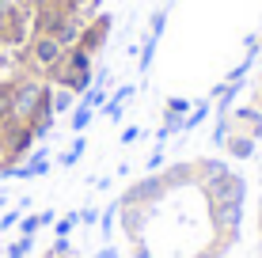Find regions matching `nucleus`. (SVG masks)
Here are the masks:
<instances>
[{
    "label": "nucleus",
    "instance_id": "34",
    "mask_svg": "<svg viewBox=\"0 0 262 258\" xmlns=\"http://www.w3.org/2000/svg\"><path fill=\"white\" fill-rule=\"evenodd\" d=\"M95 258H118V251H114V247H103V251H99Z\"/></svg>",
    "mask_w": 262,
    "mask_h": 258
},
{
    "label": "nucleus",
    "instance_id": "37",
    "mask_svg": "<svg viewBox=\"0 0 262 258\" xmlns=\"http://www.w3.org/2000/svg\"><path fill=\"white\" fill-rule=\"evenodd\" d=\"M258 50H262V34H258Z\"/></svg>",
    "mask_w": 262,
    "mask_h": 258
},
{
    "label": "nucleus",
    "instance_id": "38",
    "mask_svg": "<svg viewBox=\"0 0 262 258\" xmlns=\"http://www.w3.org/2000/svg\"><path fill=\"white\" fill-rule=\"evenodd\" d=\"M61 258H76V254H61Z\"/></svg>",
    "mask_w": 262,
    "mask_h": 258
},
{
    "label": "nucleus",
    "instance_id": "2",
    "mask_svg": "<svg viewBox=\"0 0 262 258\" xmlns=\"http://www.w3.org/2000/svg\"><path fill=\"white\" fill-rule=\"evenodd\" d=\"M50 95V84L42 76H31V73H19L15 76V99H12V118L15 122H31L38 114V106L46 103Z\"/></svg>",
    "mask_w": 262,
    "mask_h": 258
},
{
    "label": "nucleus",
    "instance_id": "18",
    "mask_svg": "<svg viewBox=\"0 0 262 258\" xmlns=\"http://www.w3.org/2000/svg\"><path fill=\"white\" fill-rule=\"evenodd\" d=\"M92 118H95V110H92V106L76 103V106H72V118H69V126H72V133H84L88 126H92Z\"/></svg>",
    "mask_w": 262,
    "mask_h": 258
},
{
    "label": "nucleus",
    "instance_id": "13",
    "mask_svg": "<svg viewBox=\"0 0 262 258\" xmlns=\"http://www.w3.org/2000/svg\"><path fill=\"white\" fill-rule=\"evenodd\" d=\"M80 103V95L76 91H69V87H53L50 84V106H53V114H72V106Z\"/></svg>",
    "mask_w": 262,
    "mask_h": 258
},
{
    "label": "nucleus",
    "instance_id": "19",
    "mask_svg": "<svg viewBox=\"0 0 262 258\" xmlns=\"http://www.w3.org/2000/svg\"><path fill=\"white\" fill-rule=\"evenodd\" d=\"M156 46H160V38H148V34H144V46H141V57H137L141 73H148V68H152V61H156Z\"/></svg>",
    "mask_w": 262,
    "mask_h": 258
},
{
    "label": "nucleus",
    "instance_id": "26",
    "mask_svg": "<svg viewBox=\"0 0 262 258\" xmlns=\"http://www.w3.org/2000/svg\"><path fill=\"white\" fill-rule=\"evenodd\" d=\"M19 217H23V209H19V205L8 209L4 217H0V232H12V228H19Z\"/></svg>",
    "mask_w": 262,
    "mask_h": 258
},
{
    "label": "nucleus",
    "instance_id": "1",
    "mask_svg": "<svg viewBox=\"0 0 262 258\" xmlns=\"http://www.w3.org/2000/svg\"><path fill=\"white\" fill-rule=\"evenodd\" d=\"M61 57H65V46H61L57 38H50V34H31V38H27V46H19V65H23V73L42 76V80H46L53 68L61 65Z\"/></svg>",
    "mask_w": 262,
    "mask_h": 258
},
{
    "label": "nucleus",
    "instance_id": "20",
    "mask_svg": "<svg viewBox=\"0 0 262 258\" xmlns=\"http://www.w3.org/2000/svg\"><path fill=\"white\" fill-rule=\"evenodd\" d=\"M80 103H84V106H92V110H99V106L106 103V87H103V84H92L84 95H80Z\"/></svg>",
    "mask_w": 262,
    "mask_h": 258
},
{
    "label": "nucleus",
    "instance_id": "31",
    "mask_svg": "<svg viewBox=\"0 0 262 258\" xmlns=\"http://www.w3.org/2000/svg\"><path fill=\"white\" fill-rule=\"evenodd\" d=\"M133 258H156V254H152V247L144 243V239H137V243H133Z\"/></svg>",
    "mask_w": 262,
    "mask_h": 258
},
{
    "label": "nucleus",
    "instance_id": "8",
    "mask_svg": "<svg viewBox=\"0 0 262 258\" xmlns=\"http://www.w3.org/2000/svg\"><path fill=\"white\" fill-rule=\"evenodd\" d=\"M228 118H232V129H243V133H251L255 140H262V110H258L255 103L228 110Z\"/></svg>",
    "mask_w": 262,
    "mask_h": 258
},
{
    "label": "nucleus",
    "instance_id": "6",
    "mask_svg": "<svg viewBox=\"0 0 262 258\" xmlns=\"http://www.w3.org/2000/svg\"><path fill=\"white\" fill-rule=\"evenodd\" d=\"M160 179H164L167 194H175V190H198V167H194V159H175V163H167L164 171H160Z\"/></svg>",
    "mask_w": 262,
    "mask_h": 258
},
{
    "label": "nucleus",
    "instance_id": "27",
    "mask_svg": "<svg viewBox=\"0 0 262 258\" xmlns=\"http://www.w3.org/2000/svg\"><path fill=\"white\" fill-rule=\"evenodd\" d=\"M167 167V156H164V148H156V152L148 156V175H160Z\"/></svg>",
    "mask_w": 262,
    "mask_h": 258
},
{
    "label": "nucleus",
    "instance_id": "4",
    "mask_svg": "<svg viewBox=\"0 0 262 258\" xmlns=\"http://www.w3.org/2000/svg\"><path fill=\"white\" fill-rule=\"evenodd\" d=\"M167 198V186H164V179H160V175H144V179H137L129 186V190L122 194V205H160V201Z\"/></svg>",
    "mask_w": 262,
    "mask_h": 258
},
{
    "label": "nucleus",
    "instance_id": "35",
    "mask_svg": "<svg viewBox=\"0 0 262 258\" xmlns=\"http://www.w3.org/2000/svg\"><path fill=\"white\" fill-rule=\"evenodd\" d=\"M258 239H262V209H258Z\"/></svg>",
    "mask_w": 262,
    "mask_h": 258
},
{
    "label": "nucleus",
    "instance_id": "39",
    "mask_svg": "<svg viewBox=\"0 0 262 258\" xmlns=\"http://www.w3.org/2000/svg\"><path fill=\"white\" fill-rule=\"evenodd\" d=\"M0 209H4V198H0Z\"/></svg>",
    "mask_w": 262,
    "mask_h": 258
},
{
    "label": "nucleus",
    "instance_id": "3",
    "mask_svg": "<svg viewBox=\"0 0 262 258\" xmlns=\"http://www.w3.org/2000/svg\"><path fill=\"white\" fill-rule=\"evenodd\" d=\"M198 190L205 194V205H228V201H239L243 205V198H247V179H243L239 171H228L209 186H198Z\"/></svg>",
    "mask_w": 262,
    "mask_h": 258
},
{
    "label": "nucleus",
    "instance_id": "14",
    "mask_svg": "<svg viewBox=\"0 0 262 258\" xmlns=\"http://www.w3.org/2000/svg\"><path fill=\"white\" fill-rule=\"evenodd\" d=\"M53 209H42V213H27V217H19V236H34L38 228H46V224H53Z\"/></svg>",
    "mask_w": 262,
    "mask_h": 258
},
{
    "label": "nucleus",
    "instance_id": "28",
    "mask_svg": "<svg viewBox=\"0 0 262 258\" xmlns=\"http://www.w3.org/2000/svg\"><path fill=\"white\" fill-rule=\"evenodd\" d=\"M133 91H137V87H133V84H122L118 91H114V99H111V103H122V106H125V103L133 99Z\"/></svg>",
    "mask_w": 262,
    "mask_h": 258
},
{
    "label": "nucleus",
    "instance_id": "25",
    "mask_svg": "<svg viewBox=\"0 0 262 258\" xmlns=\"http://www.w3.org/2000/svg\"><path fill=\"white\" fill-rule=\"evenodd\" d=\"M114 220H118V198H114L111 205L103 209V220H99V224H103V236H106V239L114 236Z\"/></svg>",
    "mask_w": 262,
    "mask_h": 258
},
{
    "label": "nucleus",
    "instance_id": "12",
    "mask_svg": "<svg viewBox=\"0 0 262 258\" xmlns=\"http://www.w3.org/2000/svg\"><path fill=\"white\" fill-rule=\"evenodd\" d=\"M194 167H198V186H209V182L221 179V175L232 171L228 159H216V156H209V159H194Z\"/></svg>",
    "mask_w": 262,
    "mask_h": 258
},
{
    "label": "nucleus",
    "instance_id": "23",
    "mask_svg": "<svg viewBox=\"0 0 262 258\" xmlns=\"http://www.w3.org/2000/svg\"><path fill=\"white\" fill-rule=\"evenodd\" d=\"M34 251V236H19L15 243H8V258H27Z\"/></svg>",
    "mask_w": 262,
    "mask_h": 258
},
{
    "label": "nucleus",
    "instance_id": "9",
    "mask_svg": "<svg viewBox=\"0 0 262 258\" xmlns=\"http://www.w3.org/2000/svg\"><path fill=\"white\" fill-rule=\"evenodd\" d=\"M224 152H228L232 159H255L258 140L251 137V133H243V129H232V133H228V140H224Z\"/></svg>",
    "mask_w": 262,
    "mask_h": 258
},
{
    "label": "nucleus",
    "instance_id": "5",
    "mask_svg": "<svg viewBox=\"0 0 262 258\" xmlns=\"http://www.w3.org/2000/svg\"><path fill=\"white\" fill-rule=\"evenodd\" d=\"M111 31H114V15H111V12H99V15H92V19L84 23V31H80V42H76V46L88 50V53L95 57V53L103 50L106 42H111Z\"/></svg>",
    "mask_w": 262,
    "mask_h": 258
},
{
    "label": "nucleus",
    "instance_id": "24",
    "mask_svg": "<svg viewBox=\"0 0 262 258\" xmlns=\"http://www.w3.org/2000/svg\"><path fill=\"white\" fill-rule=\"evenodd\" d=\"M76 224H80V209H76V213H65V217L53 220V236H69Z\"/></svg>",
    "mask_w": 262,
    "mask_h": 258
},
{
    "label": "nucleus",
    "instance_id": "32",
    "mask_svg": "<svg viewBox=\"0 0 262 258\" xmlns=\"http://www.w3.org/2000/svg\"><path fill=\"white\" fill-rule=\"evenodd\" d=\"M95 217H99V209H95V205L80 209V224H95Z\"/></svg>",
    "mask_w": 262,
    "mask_h": 258
},
{
    "label": "nucleus",
    "instance_id": "30",
    "mask_svg": "<svg viewBox=\"0 0 262 258\" xmlns=\"http://www.w3.org/2000/svg\"><path fill=\"white\" fill-rule=\"evenodd\" d=\"M133 140H141V126H125L122 129V145H133Z\"/></svg>",
    "mask_w": 262,
    "mask_h": 258
},
{
    "label": "nucleus",
    "instance_id": "36",
    "mask_svg": "<svg viewBox=\"0 0 262 258\" xmlns=\"http://www.w3.org/2000/svg\"><path fill=\"white\" fill-rule=\"evenodd\" d=\"M42 258H57V254H53V251H46V254H42Z\"/></svg>",
    "mask_w": 262,
    "mask_h": 258
},
{
    "label": "nucleus",
    "instance_id": "29",
    "mask_svg": "<svg viewBox=\"0 0 262 258\" xmlns=\"http://www.w3.org/2000/svg\"><path fill=\"white\" fill-rule=\"evenodd\" d=\"M190 258H224V251H221L216 243H209V247H202V251H194Z\"/></svg>",
    "mask_w": 262,
    "mask_h": 258
},
{
    "label": "nucleus",
    "instance_id": "16",
    "mask_svg": "<svg viewBox=\"0 0 262 258\" xmlns=\"http://www.w3.org/2000/svg\"><path fill=\"white\" fill-rule=\"evenodd\" d=\"M209 114H213V99H202V103H194V106H190V114L183 118V133H186V129H198L205 118H209Z\"/></svg>",
    "mask_w": 262,
    "mask_h": 258
},
{
    "label": "nucleus",
    "instance_id": "22",
    "mask_svg": "<svg viewBox=\"0 0 262 258\" xmlns=\"http://www.w3.org/2000/svg\"><path fill=\"white\" fill-rule=\"evenodd\" d=\"M228 133H232V118H228V114H216V126H213V145H216V148H224Z\"/></svg>",
    "mask_w": 262,
    "mask_h": 258
},
{
    "label": "nucleus",
    "instance_id": "21",
    "mask_svg": "<svg viewBox=\"0 0 262 258\" xmlns=\"http://www.w3.org/2000/svg\"><path fill=\"white\" fill-rule=\"evenodd\" d=\"M164 27H167V8H156L148 15V38H164Z\"/></svg>",
    "mask_w": 262,
    "mask_h": 258
},
{
    "label": "nucleus",
    "instance_id": "17",
    "mask_svg": "<svg viewBox=\"0 0 262 258\" xmlns=\"http://www.w3.org/2000/svg\"><path fill=\"white\" fill-rule=\"evenodd\" d=\"M84 148H88V140H84V133H76V140L65 148V152L57 156V167H76V159L84 156Z\"/></svg>",
    "mask_w": 262,
    "mask_h": 258
},
{
    "label": "nucleus",
    "instance_id": "10",
    "mask_svg": "<svg viewBox=\"0 0 262 258\" xmlns=\"http://www.w3.org/2000/svg\"><path fill=\"white\" fill-rule=\"evenodd\" d=\"M50 171V152L46 148H31L23 163H15V179H42Z\"/></svg>",
    "mask_w": 262,
    "mask_h": 258
},
{
    "label": "nucleus",
    "instance_id": "33",
    "mask_svg": "<svg viewBox=\"0 0 262 258\" xmlns=\"http://www.w3.org/2000/svg\"><path fill=\"white\" fill-rule=\"evenodd\" d=\"M255 106H258V110H262V76L255 80Z\"/></svg>",
    "mask_w": 262,
    "mask_h": 258
},
{
    "label": "nucleus",
    "instance_id": "11",
    "mask_svg": "<svg viewBox=\"0 0 262 258\" xmlns=\"http://www.w3.org/2000/svg\"><path fill=\"white\" fill-rule=\"evenodd\" d=\"M80 31H84V19H80V15H65V19L50 31V38H57L61 46L69 50V46H76V42H80Z\"/></svg>",
    "mask_w": 262,
    "mask_h": 258
},
{
    "label": "nucleus",
    "instance_id": "7",
    "mask_svg": "<svg viewBox=\"0 0 262 258\" xmlns=\"http://www.w3.org/2000/svg\"><path fill=\"white\" fill-rule=\"evenodd\" d=\"M118 220H122V232L137 243L141 232L148 228V220H152V209L148 205H122V201H118Z\"/></svg>",
    "mask_w": 262,
    "mask_h": 258
},
{
    "label": "nucleus",
    "instance_id": "15",
    "mask_svg": "<svg viewBox=\"0 0 262 258\" xmlns=\"http://www.w3.org/2000/svg\"><path fill=\"white\" fill-rule=\"evenodd\" d=\"M12 99H15V76L0 80V126L12 122Z\"/></svg>",
    "mask_w": 262,
    "mask_h": 258
}]
</instances>
